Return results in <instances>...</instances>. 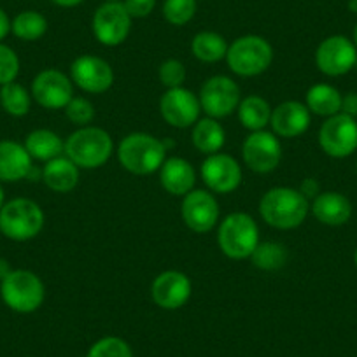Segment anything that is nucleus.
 <instances>
[{"mask_svg": "<svg viewBox=\"0 0 357 357\" xmlns=\"http://www.w3.org/2000/svg\"><path fill=\"white\" fill-rule=\"evenodd\" d=\"M229 70L242 77L263 74L273 61L272 44L259 36L238 37L226 53Z\"/></svg>", "mask_w": 357, "mask_h": 357, "instance_id": "6", "label": "nucleus"}, {"mask_svg": "<svg viewBox=\"0 0 357 357\" xmlns=\"http://www.w3.org/2000/svg\"><path fill=\"white\" fill-rule=\"evenodd\" d=\"M32 172V156L25 146L13 140L0 142V181L16 183L29 177Z\"/></svg>", "mask_w": 357, "mask_h": 357, "instance_id": "22", "label": "nucleus"}, {"mask_svg": "<svg viewBox=\"0 0 357 357\" xmlns=\"http://www.w3.org/2000/svg\"><path fill=\"white\" fill-rule=\"evenodd\" d=\"M354 263H356V268H357V249H356V254H354Z\"/></svg>", "mask_w": 357, "mask_h": 357, "instance_id": "46", "label": "nucleus"}, {"mask_svg": "<svg viewBox=\"0 0 357 357\" xmlns=\"http://www.w3.org/2000/svg\"><path fill=\"white\" fill-rule=\"evenodd\" d=\"M165 154L167 147L163 140L142 132L126 135L118 147L119 163L135 175H149L160 170L165 163Z\"/></svg>", "mask_w": 357, "mask_h": 357, "instance_id": "3", "label": "nucleus"}, {"mask_svg": "<svg viewBox=\"0 0 357 357\" xmlns=\"http://www.w3.org/2000/svg\"><path fill=\"white\" fill-rule=\"evenodd\" d=\"M356 170H357V165H356Z\"/></svg>", "mask_w": 357, "mask_h": 357, "instance_id": "49", "label": "nucleus"}, {"mask_svg": "<svg viewBox=\"0 0 357 357\" xmlns=\"http://www.w3.org/2000/svg\"><path fill=\"white\" fill-rule=\"evenodd\" d=\"M319 144L331 158H347L357 149V121L343 112L331 116L319 130Z\"/></svg>", "mask_w": 357, "mask_h": 357, "instance_id": "8", "label": "nucleus"}, {"mask_svg": "<svg viewBox=\"0 0 357 357\" xmlns=\"http://www.w3.org/2000/svg\"><path fill=\"white\" fill-rule=\"evenodd\" d=\"M4 207V190H2V184H0V208Z\"/></svg>", "mask_w": 357, "mask_h": 357, "instance_id": "44", "label": "nucleus"}, {"mask_svg": "<svg viewBox=\"0 0 357 357\" xmlns=\"http://www.w3.org/2000/svg\"><path fill=\"white\" fill-rule=\"evenodd\" d=\"M357 47L345 36H331L319 44L315 51V63L322 74L338 77L350 72L356 65Z\"/></svg>", "mask_w": 357, "mask_h": 357, "instance_id": "11", "label": "nucleus"}, {"mask_svg": "<svg viewBox=\"0 0 357 357\" xmlns=\"http://www.w3.org/2000/svg\"><path fill=\"white\" fill-rule=\"evenodd\" d=\"M202 178L211 191L228 195L242 183V168L229 154H208L202 163Z\"/></svg>", "mask_w": 357, "mask_h": 357, "instance_id": "16", "label": "nucleus"}, {"mask_svg": "<svg viewBox=\"0 0 357 357\" xmlns=\"http://www.w3.org/2000/svg\"><path fill=\"white\" fill-rule=\"evenodd\" d=\"M242 156L247 167L257 174L275 170L282 158V147L273 132H252L242 146Z\"/></svg>", "mask_w": 357, "mask_h": 357, "instance_id": "12", "label": "nucleus"}, {"mask_svg": "<svg viewBox=\"0 0 357 357\" xmlns=\"http://www.w3.org/2000/svg\"><path fill=\"white\" fill-rule=\"evenodd\" d=\"M0 104L11 116H25L30 111V93L18 82H8L0 89Z\"/></svg>", "mask_w": 357, "mask_h": 357, "instance_id": "31", "label": "nucleus"}, {"mask_svg": "<svg viewBox=\"0 0 357 357\" xmlns=\"http://www.w3.org/2000/svg\"><path fill=\"white\" fill-rule=\"evenodd\" d=\"M270 126H272L273 133L282 139H296V137L303 135L310 126V111L301 102H282L272 111Z\"/></svg>", "mask_w": 357, "mask_h": 357, "instance_id": "19", "label": "nucleus"}, {"mask_svg": "<svg viewBox=\"0 0 357 357\" xmlns=\"http://www.w3.org/2000/svg\"><path fill=\"white\" fill-rule=\"evenodd\" d=\"M114 151L111 135L104 128L82 126L65 142V154L79 168H98L109 161Z\"/></svg>", "mask_w": 357, "mask_h": 357, "instance_id": "2", "label": "nucleus"}, {"mask_svg": "<svg viewBox=\"0 0 357 357\" xmlns=\"http://www.w3.org/2000/svg\"><path fill=\"white\" fill-rule=\"evenodd\" d=\"M342 112L357 118V93H347L345 97H342Z\"/></svg>", "mask_w": 357, "mask_h": 357, "instance_id": "39", "label": "nucleus"}, {"mask_svg": "<svg viewBox=\"0 0 357 357\" xmlns=\"http://www.w3.org/2000/svg\"><path fill=\"white\" fill-rule=\"evenodd\" d=\"M32 97L44 109H65L74 98L72 79L56 68H47L39 72L32 82Z\"/></svg>", "mask_w": 357, "mask_h": 357, "instance_id": "15", "label": "nucleus"}, {"mask_svg": "<svg viewBox=\"0 0 357 357\" xmlns=\"http://www.w3.org/2000/svg\"><path fill=\"white\" fill-rule=\"evenodd\" d=\"M65 114H67L68 121H70L72 125L82 128V126H88L89 123L93 121L95 107L88 98L74 97L68 102L67 107H65Z\"/></svg>", "mask_w": 357, "mask_h": 357, "instance_id": "34", "label": "nucleus"}, {"mask_svg": "<svg viewBox=\"0 0 357 357\" xmlns=\"http://www.w3.org/2000/svg\"><path fill=\"white\" fill-rule=\"evenodd\" d=\"M200 98L186 88L167 89L160 100L161 118L174 128H190L198 121Z\"/></svg>", "mask_w": 357, "mask_h": 357, "instance_id": "14", "label": "nucleus"}, {"mask_svg": "<svg viewBox=\"0 0 357 357\" xmlns=\"http://www.w3.org/2000/svg\"><path fill=\"white\" fill-rule=\"evenodd\" d=\"M20 72V60L15 51L6 44H0V84L13 82Z\"/></svg>", "mask_w": 357, "mask_h": 357, "instance_id": "36", "label": "nucleus"}, {"mask_svg": "<svg viewBox=\"0 0 357 357\" xmlns=\"http://www.w3.org/2000/svg\"><path fill=\"white\" fill-rule=\"evenodd\" d=\"M86 357H133L128 343L118 336H105L91 345Z\"/></svg>", "mask_w": 357, "mask_h": 357, "instance_id": "33", "label": "nucleus"}, {"mask_svg": "<svg viewBox=\"0 0 357 357\" xmlns=\"http://www.w3.org/2000/svg\"><path fill=\"white\" fill-rule=\"evenodd\" d=\"M70 79L86 93H105L114 82L112 67L104 58L82 54L70 65Z\"/></svg>", "mask_w": 357, "mask_h": 357, "instance_id": "13", "label": "nucleus"}, {"mask_svg": "<svg viewBox=\"0 0 357 357\" xmlns=\"http://www.w3.org/2000/svg\"><path fill=\"white\" fill-rule=\"evenodd\" d=\"M160 183L174 197H186L197 183L193 165L184 158H168L160 168Z\"/></svg>", "mask_w": 357, "mask_h": 357, "instance_id": "21", "label": "nucleus"}, {"mask_svg": "<svg viewBox=\"0 0 357 357\" xmlns=\"http://www.w3.org/2000/svg\"><path fill=\"white\" fill-rule=\"evenodd\" d=\"M123 4L132 18H146L153 13L156 0H125Z\"/></svg>", "mask_w": 357, "mask_h": 357, "instance_id": "37", "label": "nucleus"}, {"mask_svg": "<svg viewBox=\"0 0 357 357\" xmlns=\"http://www.w3.org/2000/svg\"><path fill=\"white\" fill-rule=\"evenodd\" d=\"M0 294L11 310L30 314L43 305L46 291L43 280L33 272L13 270L0 284Z\"/></svg>", "mask_w": 357, "mask_h": 357, "instance_id": "7", "label": "nucleus"}, {"mask_svg": "<svg viewBox=\"0 0 357 357\" xmlns=\"http://www.w3.org/2000/svg\"><path fill=\"white\" fill-rule=\"evenodd\" d=\"M307 107L314 114L331 118L342 112V93L331 84H314L307 91Z\"/></svg>", "mask_w": 357, "mask_h": 357, "instance_id": "25", "label": "nucleus"}, {"mask_svg": "<svg viewBox=\"0 0 357 357\" xmlns=\"http://www.w3.org/2000/svg\"><path fill=\"white\" fill-rule=\"evenodd\" d=\"M51 2H54L60 8H75V6L81 4L82 0H51Z\"/></svg>", "mask_w": 357, "mask_h": 357, "instance_id": "42", "label": "nucleus"}, {"mask_svg": "<svg viewBox=\"0 0 357 357\" xmlns=\"http://www.w3.org/2000/svg\"><path fill=\"white\" fill-rule=\"evenodd\" d=\"M300 193L303 195L307 200H314L319 193H321V186L315 178H305L300 186Z\"/></svg>", "mask_w": 357, "mask_h": 357, "instance_id": "38", "label": "nucleus"}, {"mask_svg": "<svg viewBox=\"0 0 357 357\" xmlns=\"http://www.w3.org/2000/svg\"><path fill=\"white\" fill-rule=\"evenodd\" d=\"M236 111H238V119L243 128L250 130V132H259V130H264V126L270 125L273 109L264 98L250 95V97L240 100Z\"/></svg>", "mask_w": 357, "mask_h": 357, "instance_id": "27", "label": "nucleus"}, {"mask_svg": "<svg viewBox=\"0 0 357 357\" xmlns=\"http://www.w3.org/2000/svg\"><path fill=\"white\" fill-rule=\"evenodd\" d=\"M310 211L322 225L343 226L349 222L352 215V204L345 195L338 191H326V193H319L312 200Z\"/></svg>", "mask_w": 357, "mask_h": 357, "instance_id": "20", "label": "nucleus"}, {"mask_svg": "<svg viewBox=\"0 0 357 357\" xmlns=\"http://www.w3.org/2000/svg\"><path fill=\"white\" fill-rule=\"evenodd\" d=\"M44 226V212L33 200L16 198L0 208V231L16 242L36 238Z\"/></svg>", "mask_w": 357, "mask_h": 357, "instance_id": "5", "label": "nucleus"}, {"mask_svg": "<svg viewBox=\"0 0 357 357\" xmlns=\"http://www.w3.org/2000/svg\"><path fill=\"white\" fill-rule=\"evenodd\" d=\"M191 51L195 56L205 63H215L226 58L228 53V44L225 37L215 32H200L195 36L191 43Z\"/></svg>", "mask_w": 357, "mask_h": 357, "instance_id": "28", "label": "nucleus"}, {"mask_svg": "<svg viewBox=\"0 0 357 357\" xmlns=\"http://www.w3.org/2000/svg\"><path fill=\"white\" fill-rule=\"evenodd\" d=\"M254 266L264 270V272H275L286 264L287 250L282 243L277 242H259L256 250L250 256Z\"/></svg>", "mask_w": 357, "mask_h": 357, "instance_id": "29", "label": "nucleus"}, {"mask_svg": "<svg viewBox=\"0 0 357 357\" xmlns=\"http://www.w3.org/2000/svg\"><path fill=\"white\" fill-rule=\"evenodd\" d=\"M354 68H356V70H357V60H356V65H354Z\"/></svg>", "mask_w": 357, "mask_h": 357, "instance_id": "48", "label": "nucleus"}, {"mask_svg": "<svg viewBox=\"0 0 357 357\" xmlns=\"http://www.w3.org/2000/svg\"><path fill=\"white\" fill-rule=\"evenodd\" d=\"M193 293V286L186 273L168 270L160 273L151 286V296L154 303L165 310H177L184 307Z\"/></svg>", "mask_w": 357, "mask_h": 357, "instance_id": "17", "label": "nucleus"}, {"mask_svg": "<svg viewBox=\"0 0 357 357\" xmlns=\"http://www.w3.org/2000/svg\"><path fill=\"white\" fill-rule=\"evenodd\" d=\"M349 8H350V11H352V13H357V0H350Z\"/></svg>", "mask_w": 357, "mask_h": 357, "instance_id": "43", "label": "nucleus"}, {"mask_svg": "<svg viewBox=\"0 0 357 357\" xmlns=\"http://www.w3.org/2000/svg\"><path fill=\"white\" fill-rule=\"evenodd\" d=\"M11 272H13V270H11V266H9L8 259L0 257V282H2V280H4L6 277H8Z\"/></svg>", "mask_w": 357, "mask_h": 357, "instance_id": "41", "label": "nucleus"}, {"mask_svg": "<svg viewBox=\"0 0 357 357\" xmlns=\"http://www.w3.org/2000/svg\"><path fill=\"white\" fill-rule=\"evenodd\" d=\"M310 204L293 188H272L259 202V214L266 225L277 229H294L307 219Z\"/></svg>", "mask_w": 357, "mask_h": 357, "instance_id": "1", "label": "nucleus"}, {"mask_svg": "<svg viewBox=\"0 0 357 357\" xmlns=\"http://www.w3.org/2000/svg\"><path fill=\"white\" fill-rule=\"evenodd\" d=\"M219 249L231 259H247L259 245V228L245 212H233L222 219L218 231Z\"/></svg>", "mask_w": 357, "mask_h": 357, "instance_id": "4", "label": "nucleus"}, {"mask_svg": "<svg viewBox=\"0 0 357 357\" xmlns=\"http://www.w3.org/2000/svg\"><path fill=\"white\" fill-rule=\"evenodd\" d=\"M197 0H165L163 16L170 25L183 26L193 20Z\"/></svg>", "mask_w": 357, "mask_h": 357, "instance_id": "32", "label": "nucleus"}, {"mask_svg": "<svg viewBox=\"0 0 357 357\" xmlns=\"http://www.w3.org/2000/svg\"><path fill=\"white\" fill-rule=\"evenodd\" d=\"M183 219L190 229L197 233H207L218 225L219 221V205L214 195L204 190H195L184 197Z\"/></svg>", "mask_w": 357, "mask_h": 357, "instance_id": "18", "label": "nucleus"}, {"mask_svg": "<svg viewBox=\"0 0 357 357\" xmlns=\"http://www.w3.org/2000/svg\"><path fill=\"white\" fill-rule=\"evenodd\" d=\"M11 30L18 39L22 40H39L46 33L47 22L40 13L37 11H25L20 13L11 23Z\"/></svg>", "mask_w": 357, "mask_h": 357, "instance_id": "30", "label": "nucleus"}, {"mask_svg": "<svg viewBox=\"0 0 357 357\" xmlns=\"http://www.w3.org/2000/svg\"><path fill=\"white\" fill-rule=\"evenodd\" d=\"M25 149L32 158L47 163L65 153V142L51 130H36L26 137Z\"/></svg>", "mask_w": 357, "mask_h": 357, "instance_id": "26", "label": "nucleus"}, {"mask_svg": "<svg viewBox=\"0 0 357 357\" xmlns=\"http://www.w3.org/2000/svg\"><path fill=\"white\" fill-rule=\"evenodd\" d=\"M193 146L204 154H215L222 149L226 142V133L221 123L214 118L198 119L193 126Z\"/></svg>", "mask_w": 357, "mask_h": 357, "instance_id": "24", "label": "nucleus"}, {"mask_svg": "<svg viewBox=\"0 0 357 357\" xmlns=\"http://www.w3.org/2000/svg\"><path fill=\"white\" fill-rule=\"evenodd\" d=\"M158 75H160L161 84L167 86L168 89L181 88L184 84V81H186V67H184L183 61L170 58V60H165L160 65Z\"/></svg>", "mask_w": 357, "mask_h": 357, "instance_id": "35", "label": "nucleus"}, {"mask_svg": "<svg viewBox=\"0 0 357 357\" xmlns=\"http://www.w3.org/2000/svg\"><path fill=\"white\" fill-rule=\"evenodd\" d=\"M354 44H356V47H357V25H356V29H354V40H352Z\"/></svg>", "mask_w": 357, "mask_h": 357, "instance_id": "45", "label": "nucleus"}, {"mask_svg": "<svg viewBox=\"0 0 357 357\" xmlns=\"http://www.w3.org/2000/svg\"><path fill=\"white\" fill-rule=\"evenodd\" d=\"M132 16L123 2H105L93 15V33L104 46H119L132 30Z\"/></svg>", "mask_w": 357, "mask_h": 357, "instance_id": "10", "label": "nucleus"}, {"mask_svg": "<svg viewBox=\"0 0 357 357\" xmlns=\"http://www.w3.org/2000/svg\"><path fill=\"white\" fill-rule=\"evenodd\" d=\"M107 2H119V0H107Z\"/></svg>", "mask_w": 357, "mask_h": 357, "instance_id": "47", "label": "nucleus"}, {"mask_svg": "<svg viewBox=\"0 0 357 357\" xmlns=\"http://www.w3.org/2000/svg\"><path fill=\"white\" fill-rule=\"evenodd\" d=\"M9 30H11V22H9L8 15H6V13L0 9V40L8 36Z\"/></svg>", "mask_w": 357, "mask_h": 357, "instance_id": "40", "label": "nucleus"}, {"mask_svg": "<svg viewBox=\"0 0 357 357\" xmlns=\"http://www.w3.org/2000/svg\"><path fill=\"white\" fill-rule=\"evenodd\" d=\"M43 181L50 190L56 193H68L79 183V167L72 163L67 156L54 158L47 161L44 167Z\"/></svg>", "mask_w": 357, "mask_h": 357, "instance_id": "23", "label": "nucleus"}, {"mask_svg": "<svg viewBox=\"0 0 357 357\" xmlns=\"http://www.w3.org/2000/svg\"><path fill=\"white\" fill-rule=\"evenodd\" d=\"M198 98H200L202 111L207 112L208 118H226L238 109L240 88L233 79L226 75H214L202 86Z\"/></svg>", "mask_w": 357, "mask_h": 357, "instance_id": "9", "label": "nucleus"}]
</instances>
